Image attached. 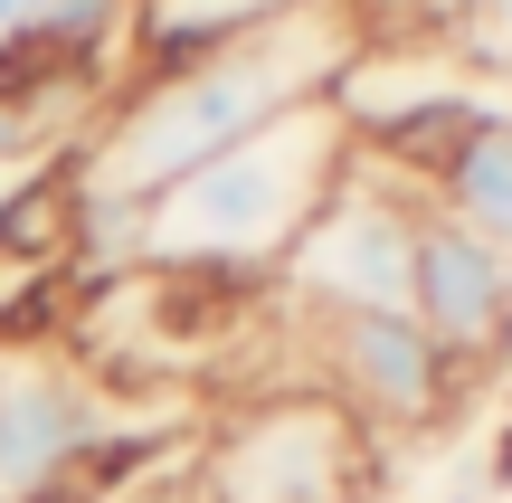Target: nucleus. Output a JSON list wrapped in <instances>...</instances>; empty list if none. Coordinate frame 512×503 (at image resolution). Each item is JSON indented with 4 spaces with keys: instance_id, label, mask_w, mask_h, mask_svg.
Listing matches in <instances>:
<instances>
[{
    "instance_id": "nucleus-1",
    "label": "nucleus",
    "mask_w": 512,
    "mask_h": 503,
    "mask_svg": "<svg viewBox=\"0 0 512 503\" xmlns=\"http://www.w3.org/2000/svg\"><path fill=\"white\" fill-rule=\"evenodd\" d=\"M351 57H361L351 0H275L238 38H219L209 57L133 76L67 152L76 266H124L133 276V219H143L171 181H190V171L219 162L228 143H247L256 124L332 95L351 76Z\"/></svg>"
},
{
    "instance_id": "nucleus-6",
    "label": "nucleus",
    "mask_w": 512,
    "mask_h": 503,
    "mask_svg": "<svg viewBox=\"0 0 512 503\" xmlns=\"http://www.w3.org/2000/svg\"><path fill=\"white\" fill-rule=\"evenodd\" d=\"M313 323V390H332L370 437L446 428L465 371L427 342L418 314H304Z\"/></svg>"
},
{
    "instance_id": "nucleus-4",
    "label": "nucleus",
    "mask_w": 512,
    "mask_h": 503,
    "mask_svg": "<svg viewBox=\"0 0 512 503\" xmlns=\"http://www.w3.org/2000/svg\"><path fill=\"white\" fill-rule=\"evenodd\" d=\"M427 190L380 162H351L342 190L304 219V238L275 266V295L304 314H408V257H418Z\"/></svg>"
},
{
    "instance_id": "nucleus-2",
    "label": "nucleus",
    "mask_w": 512,
    "mask_h": 503,
    "mask_svg": "<svg viewBox=\"0 0 512 503\" xmlns=\"http://www.w3.org/2000/svg\"><path fill=\"white\" fill-rule=\"evenodd\" d=\"M351 162H361V143H351L342 105L313 95V105L256 124L247 143H228L219 162H200L190 181H171L133 219V266L190 285H275L285 247L342 190Z\"/></svg>"
},
{
    "instance_id": "nucleus-7",
    "label": "nucleus",
    "mask_w": 512,
    "mask_h": 503,
    "mask_svg": "<svg viewBox=\"0 0 512 503\" xmlns=\"http://www.w3.org/2000/svg\"><path fill=\"white\" fill-rule=\"evenodd\" d=\"M408 314L427 323L465 380L512 361V257L456 228L446 209H418V257H408Z\"/></svg>"
},
{
    "instance_id": "nucleus-8",
    "label": "nucleus",
    "mask_w": 512,
    "mask_h": 503,
    "mask_svg": "<svg viewBox=\"0 0 512 503\" xmlns=\"http://www.w3.org/2000/svg\"><path fill=\"white\" fill-rule=\"evenodd\" d=\"M456 57L494 95H512V0H456Z\"/></svg>"
},
{
    "instance_id": "nucleus-9",
    "label": "nucleus",
    "mask_w": 512,
    "mask_h": 503,
    "mask_svg": "<svg viewBox=\"0 0 512 503\" xmlns=\"http://www.w3.org/2000/svg\"><path fill=\"white\" fill-rule=\"evenodd\" d=\"M48 10H57V0H0V48H10L29 19H48Z\"/></svg>"
},
{
    "instance_id": "nucleus-3",
    "label": "nucleus",
    "mask_w": 512,
    "mask_h": 503,
    "mask_svg": "<svg viewBox=\"0 0 512 503\" xmlns=\"http://www.w3.org/2000/svg\"><path fill=\"white\" fill-rule=\"evenodd\" d=\"M380 437L332 390H266L228 409L190 456V503H370Z\"/></svg>"
},
{
    "instance_id": "nucleus-5",
    "label": "nucleus",
    "mask_w": 512,
    "mask_h": 503,
    "mask_svg": "<svg viewBox=\"0 0 512 503\" xmlns=\"http://www.w3.org/2000/svg\"><path fill=\"white\" fill-rule=\"evenodd\" d=\"M114 399L48 342H0V503H95Z\"/></svg>"
}]
</instances>
